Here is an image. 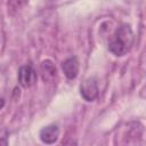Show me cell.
Instances as JSON below:
<instances>
[{"instance_id": "cell-9", "label": "cell", "mask_w": 146, "mask_h": 146, "mask_svg": "<svg viewBox=\"0 0 146 146\" xmlns=\"http://www.w3.org/2000/svg\"><path fill=\"white\" fill-rule=\"evenodd\" d=\"M72 146H76V145H75V144H74V145H72Z\"/></svg>"}, {"instance_id": "cell-6", "label": "cell", "mask_w": 146, "mask_h": 146, "mask_svg": "<svg viewBox=\"0 0 146 146\" xmlns=\"http://www.w3.org/2000/svg\"><path fill=\"white\" fill-rule=\"evenodd\" d=\"M40 70H41V73H42V79L44 81L51 80V79H54L57 75L56 66H55V64L50 59L42 60L41 64H40Z\"/></svg>"}, {"instance_id": "cell-1", "label": "cell", "mask_w": 146, "mask_h": 146, "mask_svg": "<svg viewBox=\"0 0 146 146\" xmlns=\"http://www.w3.org/2000/svg\"><path fill=\"white\" fill-rule=\"evenodd\" d=\"M135 42V33L132 27L127 24H120L108 41V51L115 57L125 56L132 48Z\"/></svg>"}, {"instance_id": "cell-3", "label": "cell", "mask_w": 146, "mask_h": 146, "mask_svg": "<svg viewBox=\"0 0 146 146\" xmlns=\"http://www.w3.org/2000/svg\"><path fill=\"white\" fill-rule=\"evenodd\" d=\"M17 80L23 88H31L36 83L38 73L31 64L22 65L17 72Z\"/></svg>"}, {"instance_id": "cell-8", "label": "cell", "mask_w": 146, "mask_h": 146, "mask_svg": "<svg viewBox=\"0 0 146 146\" xmlns=\"http://www.w3.org/2000/svg\"><path fill=\"white\" fill-rule=\"evenodd\" d=\"M5 104H6V100H5V98L0 96V111H1V110L5 107Z\"/></svg>"}, {"instance_id": "cell-4", "label": "cell", "mask_w": 146, "mask_h": 146, "mask_svg": "<svg viewBox=\"0 0 146 146\" xmlns=\"http://www.w3.org/2000/svg\"><path fill=\"white\" fill-rule=\"evenodd\" d=\"M59 133H60V130H59L58 124L50 123L41 128V130L39 131V138L46 145H54L55 143H57L59 138Z\"/></svg>"}, {"instance_id": "cell-7", "label": "cell", "mask_w": 146, "mask_h": 146, "mask_svg": "<svg viewBox=\"0 0 146 146\" xmlns=\"http://www.w3.org/2000/svg\"><path fill=\"white\" fill-rule=\"evenodd\" d=\"M0 146H9V132L2 123H0Z\"/></svg>"}, {"instance_id": "cell-5", "label": "cell", "mask_w": 146, "mask_h": 146, "mask_svg": "<svg viewBox=\"0 0 146 146\" xmlns=\"http://www.w3.org/2000/svg\"><path fill=\"white\" fill-rule=\"evenodd\" d=\"M62 70L64 75L68 79V80H74L78 74H79V70H80V63L76 56H71L68 58H66L65 60H63L62 63Z\"/></svg>"}, {"instance_id": "cell-2", "label": "cell", "mask_w": 146, "mask_h": 146, "mask_svg": "<svg viewBox=\"0 0 146 146\" xmlns=\"http://www.w3.org/2000/svg\"><path fill=\"white\" fill-rule=\"evenodd\" d=\"M80 95L86 102H94L99 96V88H98V81L96 76H89L86 80H83L80 84Z\"/></svg>"}]
</instances>
